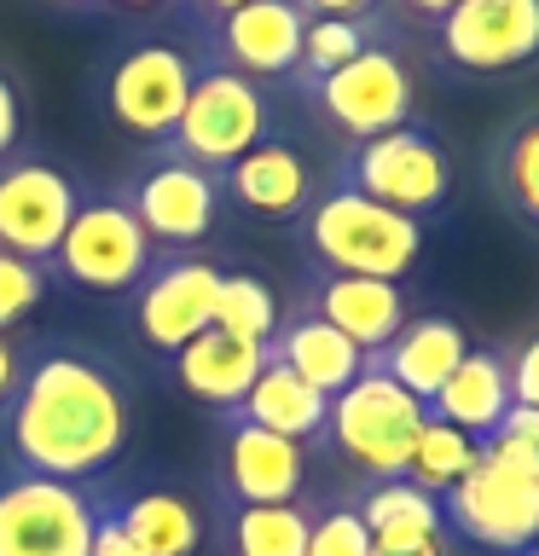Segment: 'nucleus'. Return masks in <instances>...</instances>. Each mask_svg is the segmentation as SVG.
I'll return each instance as SVG.
<instances>
[{"label":"nucleus","instance_id":"32","mask_svg":"<svg viewBox=\"0 0 539 556\" xmlns=\"http://www.w3.org/2000/svg\"><path fill=\"white\" fill-rule=\"evenodd\" d=\"M47 285H52V273L41 267V261H24V255L0 250V330L24 325L29 313L47 302Z\"/></svg>","mask_w":539,"mask_h":556},{"label":"nucleus","instance_id":"18","mask_svg":"<svg viewBox=\"0 0 539 556\" xmlns=\"http://www.w3.org/2000/svg\"><path fill=\"white\" fill-rule=\"evenodd\" d=\"M313 191L319 186H313L302 151L285 146V139H261L238 163L221 168V198H233L238 208L267 215V220H296L313 203Z\"/></svg>","mask_w":539,"mask_h":556},{"label":"nucleus","instance_id":"14","mask_svg":"<svg viewBox=\"0 0 539 556\" xmlns=\"http://www.w3.org/2000/svg\"><path fill=\"white\" fill-rule=\"evenodd\" d=\"M221 458H215V493L221 510L238 504H296L308 486V446L250 424L238 412H221Z\"/></svg>","mask_w":539,"mask_h":556},{"label":"nucleus","instance_id":"2","mask_svg":"<svg viewBox=\"0 0 539 556\" xmlns=\"http://www.w3.org/2000/svg\"><path fill=\"white\" fill-rule=\"evenodd\" d=\"M447 528L481 551L522 556L539 545V452L511 441V434H487L476 441V464L441 493Z\"/></svg>","mask_w":539,"mask_h":556},{"label":"nucleus","instance_id":"3","mask_svg":"<svg viewBox=\"0 0 539 556\" xmlns=\"http://www.w3.org/2000/svg\"><path fill=\"white\" fill-rule=\"evenodd\" d=\"M296 232H302V250L319 273L394 278L400 285V273H412V261L424 255V220L394 215L342 180L313 191V203L296 215Z\"/></svg>","mask_w":539,"mask_h":556},{"label":"nucleus","instance_id":"42","mask_svg":"<svg viewBox=\"0 0 539 556\" xmlns=\"http://www.w3.org/2000/svg\"><path fill=\"white\" fill-rule=\"evenodd\" d=\"M122 7H163V0H122Z\"/></svg>","mask_w":539,"mask_h":556},{"label":"nucleus","instance_id":"35","mask_svg":"<svg viewBox=\"0 0 539 556\" xmlns=\"http://www.w3.org/2000/svg\"><path fill=\"white\" fill-rule=\"evenodd\" d=\"M493 434H511V441L539 452V406H516V400H511V412H504V424Z\"/></svg>","mask_w":539,"mask_h":556},{"label":"nucleus","instance_id":"13","mask_svg":"<svg viewBox=\"0 0 539 556\" xmlns=\"http://www.w3.org/2000/svg\"><path fill=\"white\" fill-rule=\"evenodd\" d=\"M215 290L221 267L203 255H156L151 273L134 285V330L151 354H180L198 330L215 325Z\"/></svg>","mask_w":539,"mask_h":556},{"label":"nucleus","instance_id":"21","mask_svg":"<svg viewBox=\"0 0 539 556\" xmlns=\"http://www.w3.org/2000/svg\"><path fill=\"white\" fill-rule=\"evenodd\" d=\"M267 359H278L285 371H296L302 382H313L319 394H342L348 382L365 371V354L342 337L337 325H325L313 307L296 302L285 319H278L273 342H267Z\"/></svg>","mask_w":539,"mask_h":556},{"label":"nucleus","instance_id":"41","mask_svg":"<svg viewBox=\"0 0 539 556\" xmlns=\"http://www.w3.org/2000/svg\"><path fill=\"white\" fill-rule=\"evenodd\" d=\"M372 556H447V539H429V545H406V551H389V545H372Z\"/></svg>","mask_w":539,"mask_h":556},{"label":"nucleus","instance_id":"25","mask_svg":"<svg viewBox=\"0 0 539 556\" xmlns=\"http://www.w3.org/2000/svg\"><path fill=\"white\" fill-rule=\"evenodd\" d=\"M111 510L139 556H198V545H203V516L191 510V498L168 493V486L111 498Z\"/></svg>","mask_w":539,"mask_h":556},{"label":"nucleus","instance_id":"1","mask_svg":"<svg viewBox=\"0 0 539 556\" xmlns=\"http://www.w3.org/2000/svg\"><path fill=\"white\" fill-rule=\"evenodd\" d=\"M134 434V389L122 365L82 342H41L24 354L12 400L0 406V452L12 469L52 481L104 476Z\"/></svg>","mask_w":539,"mask_h":556},{"label":"nucleus","instance_id":"43","mask_svg":"<svg viewBox=\"0 0 539 556\" xmlns=\"http://www.w3.org/2000/svg\"><path fill=\"white\" fill-rule=\"evenodd\" d=\"M522 556H539V545H534V551H522Z\"/></svg>","mask_w":539,"mask_h":556},{"label":"nucleus","instance_id":"30","mask_svg":"<svg viewBox=\"0 0 539 556\" xmlns=\"http://www.w3.org/2000/svg\"><path fill=\"white\" fill-rule=\"evenodd\" d=\"M476 464V441H469L464 429H452V424H429L417 429V441H412V458H406V481H417L424 493L441 498L452 481L464 476V469Z\"/></svg>","mask_w":539,"mask_h":556},{"label":"nucleus","instance_id":"28","mask_svg":"<svg viewBox=\"0 0 539 556\" xmlns=\"http://www.w3.org/2000/svg\"><path fill=\"white\" fill-rule=\"evenodd\" d=\"M389 29V17L383 12H365V17H308V35H302V59H296V87H313L325 81L330 70H342L348 59H360L372 41H383Z\"/></svg>","mask_w":539,"mask_h":556},{"label":"nucleus","instance_id":"31","mask_svg":"<svg viewBox=\"0 0 539 556\" xmlns=\"http://www.w3.org/2000/svg\"><path fill=\"white\" fill-rule=\"evenodd\" d=\"M308 556H372V533L354 510V498H330L325 510L313 504V528H308Z\"/></svg>","mask_w":539,"mask_h":556},{"label":"nucleus","instance_id":"40","mask_svg":"<svg viewBox=\"0 0 539 556\" xmlns=\"http://www.w3.org/2000/svg\"><path fill=\"white\" fill-rule=\"evenodd\" d=\"M400 7L406 12H417V17H429V24H441V17L459 7V0H400Z\"/></svg>","mask_w":539,"mask_h":556},{"label":"nucleus","instance_id":"33","mask_svg":"<svg viewBox=\"0 0 539 556\" xmlns=\"http://www.w3.org/2000/svg\"><path fill=\"white\" fill-rule=\"evenodd\" d=\"M504 365H511V400L516 406H539V337L522 342Z\"/></svg>","mask_w":539,"mask_h":556},{"label":"nucleus","instance_id":"7","mask_svg":"<svg viewBox=\"0 0 539 556\" xmlns=\"http://www.w3.org/2000/svg\"><path fill=\"white\" fill-rule=\"evenodd\" d=\"M337 180L365 191V198L383 203V208H394V215L424 220L447 203L452 168H447V151H441V139H435V128H424V122H400V128H389V134L348 146Z\"/></svg>","mask_w":539,"mask_h":556},{"label":"nucleus","instance_id":"36","mask_svg":"<svg viewBox=\"0 0 539 556\" xmlns=\"http://www.w3.org/2000/svg\"><path fill=\"white\" fill-rule=\"evenodd\" d=\"M308 17H365V12H377L383 0H296Z\"/></svg>","mask_w":539,"mask_h":556},{"label":"nucleus","instance_id":"16","mask_svg":"<svg viewBox=\"0 0 539 556\" xmlns=\"http://www.w3.org/2000/svg\"><path fill=\"white\" fill-rule=\"evenodd\" d=\"M302 35H308V12L296 0H243L238 12H226L209 41H215V59L238 76H290L296 59H302Z\"/></svg>","mask_w":539,"mask_h":556},{"label":"nucleus","instance_id":"12","mask_svg":"<svg viewBox=\"0 0 539 556\" xmlns=\"http://www.w3.org/2000/svg\"><path fill=\"white\" fill-rule=\"evenodd\" d=\"M76 203H82V186L59 163H47V156H7L0 163V250L47 267L59 255L70 220H76Z\"/></svg>","mask_w":539,"mask_h":556},{"label":"nucleus","instance_id":"17","mask_svg":"<svg viewBox=\"0 0 539 556\" xmlns=\"http://www.w3.org/2000/svg\"><path fill=\"white\" fill-rule=\"evenodd\" d=\"M302 307H313L325 325H337L365 359L377 348L394 342V330L406 325V290L394 278H354V273H313L302 290Z\"/></svg>","mask_w":539,"mask_h":556},{"label":"nucleus","instance_id":"8","mask_svg":"<svg viewBox=\"0 0 539 556\" xmlns=\"http://www.w3.org/2000/svg\"><path fill=\"white\" fill-rule=\"evenodd\" d=\"M151 261L156 243L139 232L128 203L116 191H99V198L76 203V220H70L59 255L47 261V273L87 295H134V285L151 273Z\"/></svg>","mask_w":539,"mask_h":556},{"label":"nucleus","instance_id":"34","mask_svg":"<svg viewBox=\"0 0 539 556\" xmlns=\"http://www.w3.org/2000/svg\"><path fill=\"white\" fill-rule=\"evenodd\" d=\"M87 556H139V551H134V539L122 533V521H116V510H111V498H104V510H99V521H93V545H87Z\"/></svg>","mask_w":539,"mask_h":556},{"label":"nucleus","instance_id":"9","mask_svg":"<svg viewBox=\"0 0 539 556\" xmlns=\"http://www.w3.org/2000/svg\"><path fill=\"white\" fill-rule=\"evenodd\" d=\"M302 99L330 134H342L348 146H360V139H377V134L400 128V122H412V70L400 59L394 35H383V41H372L360 59L330 70L325 81L302 87Z\"/></svg>","mask_w":539,"mask_h":556},{"label":"nucleus","instance_id":"4","mask_svg":"<svg viewBox=\"0 0 539 556\" xmlns=\"http://www.w3.org/2000/svg\"><path fill=\"white\" fill-rule=\"evenodd\" d=\"M424 424H429L424 400H412L400 382L365 365L342 394H330L319 446H330L342 464H354L365 481H389V476H406L412 441Z\"/></svg>","mask_w":539,"mask_h":556},{"label":"nucleus","instance_id":"22","mask_svg":"<svg viewBox=\"0 0 539 556\" xmlns=\"http://www.w3.org/2000/svg\"><path fill=\"white\" fill-rule=\"evenodd\" d=\"M424 412L435 417V424L464 429L469 441H487V434L504 424V412H511V365H504V354H493V348H469V354L459 359V371L435 389V400Z\"/></svg>","mask_w":539,"mask_h":556},{"label":"nucleus","instance_id":"37","mask_svg":"<svg viewBox=\"0 0 539 556\" xmlns=\"http://www.w3.org/2000/svg\"><path fill=\"white\" fill-rule=\"evenodd\" d=\"M17 371H24V348L12 342V330H0V406L12 400V389H17Z\"/></svg>","mask_w":539,"mask_h":556},{"label":"nucleus","instance_id":"20","mask_svg":"<svg viewBox=\"0 0 539 556\" xmlns=\"http://www.w3.org/2000/svg\"><path fill=\"white\" fill-rule=\"evenodd\" d=\"M168 359H174V382H180L191 400H203V406H215V412H233L238 400L250 394V382L261 377V365H267V348L226 337V330L209 325Z\"/></svg>","mask_w":539,"mask_h":556},{"label":"nucleus","instance_id":"11","mask_svg":"<svg viewBox=\"0 0 539 556\" xmlns=\"http://www.w3.org/2000/svg\"><path fill=\"white\" fill-rule=\"evenodd\" d=\"M198 59L174 41H139L128 52H116V64L104 70V111L122 134L134 139H163L174 134V122L186 111V93L198 81Z\"/></svg>","mask_w":539,"mask_h":556},{"label":"nucleus","instance_id":"23","mask_svg":"<svg viewBox=\"0 0 539 556\" xmlns=\"http://www.w3.org/2000/svg\"><path fill=\"white\" fill-rule=\"evenodd\" d=\"M354 510L372 533V545H389V551H406V545H429V539H447V516H441V498L424 493L417 481L406 476H389V481H365L354 493Z\"/></svg>","mask_w":539,"mask_h":556},{"label":"nucleus","instance_id":"39","mask_svg":"<svg viewBox=\"0 0 539 556\" xmlns=\"http://www.w3.org/2000/svg\"><path fill=\"white\" fill-rule=\"evenodd\" d=\"M238 7H243V0H186V17H191V24H198V29L209 35V29H215L226 12H238Z\"/></svg>","mask_w":539,"mask_h":556},{"label":"nucleus","instance_id":"6","mask_svg":"<svg viewBox=\"0 0 539 556\" xmlns=\"http://www.w3.org/2000/svg\"><path fill=\"white\" fill-rule=\"evenodd\" d=\"M104 493L93 481H52L0 469V556H87Z\"/></svg>","mask_w":539,"mask_h":556},{"label":"nucleus","instance_id":"24","mask_svg":"<svg viewBox=\"0 0 539 556\" xmlns=\"http://www.w3.org/2000/svg\"><path fill=\"white\" fill-rule=\"evenodd\" d=\"M238 417H250V424L285 434L296 446H313L325 434V417H330V394H319L313 382H302L296 371H285L278 359L261 365V377L250 382V394L233 406Z\"/></svg>","mask_w":539,"mask_h":556},{"label":"nucleus","instance_id":"26","mask_svg":"<svg viewBox=\"0 0 539 556\" xmlns=\"http://www.w3.org/2000/svg\"><path fill=\"white\" fill-rule=\"evenodd\" d=\"M487 186L516 220L539 226V111L516 116L487 151Z\"/></svg>","mask_w":539,"mask_h":556},{"label":"nucleus","instance_id":"15","mask_svg":"<svg viewBox=\"0 0 539 556\" xmlns=\"http://www.w3.org/2000/svg\"><path fill=\"white\" fill-rule=\"evenodd\" d=\"M435 47L452 70H516L539 52V0H459L435 24Z\"/></svg>","mask_w":539,"mask_h":556},{"label":"nucleus","instance_id":"19","mask_svg":"<svg viewBox=\"0 0 539 556\" xmlns=\"http://www.w3.org/2000/svg\"><path fill=\"white\" fill-rule=\"evenodd\" d=\"M469 354V337H464V325L459 319H447V313H424V319H406L394 330V342L389 348H377L372 359V371H383L389 382H400L412 400H435V389L459 371V359Z\"/></svg>","mask_w":539,"mask_h":556},{"label":"nucleus","instance_id":"29","mask_svg":"<svg viewBox=\"0 0 539 556\" xmlns=\"http://www.w3.org/2000/svg\"><path fill=\"white\" fill-rule=\"evenodd\" d=\"M278 319H285V307H278V295L267 290V278H255V273H221V290H215V330L267 348L273 330H278Z\"/></svg>","mask_w":539,"mask_h":556},{"label":"nucleus","instance_id":"27","mask_svg":"<svg viewBox=\"0 0 539 556\" xmlns=\"http://www.w3.org/2000/svg\"><path fill=\"white\" fill-rule=\"evenodd\" d=\"M226 516V539L233 556H308V528H313V504H238Z\"/></svg>","mask_w":539,"mask_h":556},{"label":"nucleus","instance_id":"10","mask_svg":"<svg viewBox=\"0 0 539 556\" xmlns=\"http://www.w3.org/2000/svg\"><path fill=\"white\" fill-rule=\"evenodd\" d=\"M261 139H267V93H261V81L215 64V70H198V81L186 93V111L163 146H174L186 163L221 174L250 146H261Z\"/></svg>","mask_w":539,"mask_h":556},{"label":"nucleus","instance_id":"5","mask_svg":"<svg viewBox=\"0 0 539 556\" xmlns=\"http://www.w3.org/2000/svg\"><path fill=\"white\" fill-rule=\"evenodd\" d=\"M111 191L128 203V215L156 250H191L221 215V174L186 163L174 146H151L146 156H134Z\"/></svg>","mask_w":539,"mask_h":556},{"label":"nucleus","instance_id":"38","mask_svg":"<svg viewBox=\"0 0 539 556\" xmlns=\"http://www.w3.org/2000/svg\"><path fill=\"white\" fill-rule=\"evenodd\" d=\"M17 146V93H12V81L0 76V163L12 156Z\"/></svg>","mask_w":539,"mask_h":556}]
</instances>
